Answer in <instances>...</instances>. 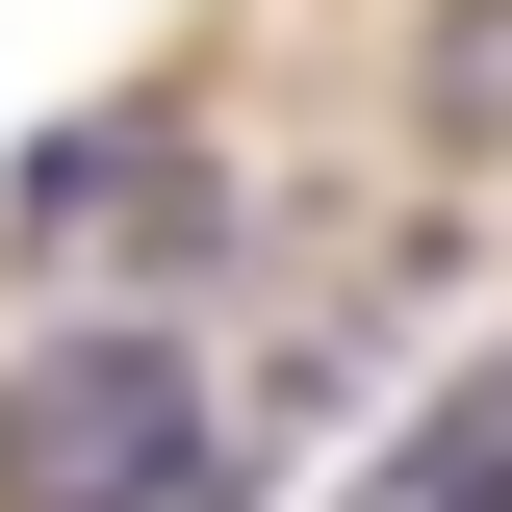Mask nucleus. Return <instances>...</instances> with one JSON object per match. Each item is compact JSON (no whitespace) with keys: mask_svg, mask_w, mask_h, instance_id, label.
Wrapping results in <instances>:
<instances>
[{"mask_svg":"<svg viewBox=\"0 0 512 512\" xmlns=\"http://www.w3.org/2000/svg\"><path fill=\"white\" fill-rule=\"evenodd\" d=\"M0 487L26 512H231V436H205V384L154 333H52L0 384Z\"/></svg>","mask_w":512,"mask_h":512,"instance_id":"f257e3e1","label":"nucleus"},{"mask_svg":"<svg viewBox=\"0 0 512 512\" xmlns=\"http://www.w3.org/2000/svg\"><path fill=\"white\" fill-rule=\"evenodd\" d=\"M359 512H512V359H461L436 410H410V461H384Z\"/></svg>","mask_w":512,"mask_h":512,"instance_id":"f03ea898","label":"nucleus"}]
</instances>
